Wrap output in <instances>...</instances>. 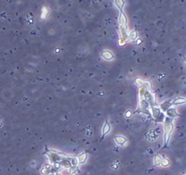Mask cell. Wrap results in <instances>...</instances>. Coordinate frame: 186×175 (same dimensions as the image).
Instances as JSON below:
<instances>
[{"instance_id":"obj_6","label":"cell","mask_w":186,"mask_h":175,"mask_svg":"<svg viewBox=\"0 0 186 175\" xmlns=\"http://www.w3.org/2000/svg\"><path fill=\"white\" fill-rule=\"evenodd\" d=\"M171 106H172V102H171V101H166V102H164V103H162L161 105H160L159 108L161 109L162 111L165 112L167 108H169V107H171Z\"/></svg>"},{"instance_id":"obj_2","label":"cell","mask_w":186,"mask_h":175,"mask_svg":"<svg viewBox=\"0 0 186 175\" xmlns=\"http://www.w3.org/2000/svg\"><path fill=\"white\" fill-rule=\"evenodd\" d=\"M151 112H152V116L153 118L155 120V122H163L164 120H165V114H164V111H162L158 107L156 106H153L151 108Z\"/></svg>"},{"instance_id":"obj_19","label":"cell","mask_w":186,"mask_h":175,"mask_svg":"<svg viewBox=\"0 0 186 175\" xmlns=\"http://www.w3.org/2000/svg\"><path fill=\"white\" fill-rule=\"evenodd\" d=\"M143 88H145V89H150L151 88V83H150V82H143Z\"/></svg>"},{"instance_id":"obj_14","label":"cell","mask_w":186,"mask_h":175,"mask_svg":"<svg viewBox=\"0 0 186 175\" xmlns=\"http://www.w3.org/2000/svg\"><path fill=\"white\" fill-rule=\"evenodd\" d=\"M138 38V34L136 31H131L129 34V39L131 40H137Z\"/></svg>"},{"instance_id":"obj_11","label":"cell","mask_w":186,"mask_h":175,"mask_svg":"<svg viewBox=\"0 0 186 175\" xmlns=\"http://www.w3.org/2000/svg\"><path fill=\"white\" fill-rule=\"evenodd\" d=\"M68 170V173L70 174V175H74L76 171H79V169H78V167L77 166H71Z\"/></svg>"},{"instance_id":"obj_9","label":"cell","mask_w":186,"mask_h":175,"mask_svg":"<svg viewBox=\"0 0 186 175\" xmlns=\"http://www.w3.org/2000/svg\"><path fill=\"white\" fill-rule=\"evenodd\" d=\"M115 141H116V143H117L118 145H124L126 144V142H127V140H126V138L125 137H123L122 135H117L115 138Z\"/></svg>"},{"instance_id":"obj_20","label":"cell","mask_w":186,"mask_h":175,"mask_svg":"<svg viewBox=\"0 0 186 175\" xmlns=\"http://www.w3.org/2000/svg\"><path fill=\"white\" fill-rule=\"evenodd\" d=\"M127 39H124V38H119V45L120 46H124L127 43Z\"/></svg>"},{"instance_id":"obj_23","label":"cell","mask_w":186,"mask_h":175,"mask_svg":"<svg viewBox=\"0 0 186 175\" xmlns=\"http://www.w3.org/2000/svg\"><path fill=\"white\" fill-rule=\"evenodd\" d=\"M48 175H56V173H52V172H51V173H49V174H48Z\"/></svg>"},{"instance_id":"obj_18","label":"cell","mask_w":186,"mask_h":175,"mask_svg":"<svg viewBox=\"0 0 186 175\" xmlns=\"http://www.w3.org/2000/svg\"><path fill=\"white\" fill-rule=\"evenodd\" d=\"M143 80H141V79H136V81H135V83H136V85L139 86V87H143Z\"/></svg>"},{"instance_id":"obj_10","label":"cell","mask_w":186,"mask_h":175,"mask_svg":"<svg viewBox=\"0 0 186 175\" xmlns=\"http://www.w3.org/2000/svg\"><path fill=\"white\" fill-rule=\"evenodd\" d=\"M110 129H111V127H110V124H109V122H105L104 123V125L103 127V136H104L105 134L108 133L109 132H110Z\"/></svg>"},{"instance_id":"obj_22","label":"cell","mask_w":186,"mask_h":175,"mask_svg":"<svg viewBox=\"0 0 186 175\" xmlns=\"http://www.w3.org/2000/svg\"><path fill=\"white\" fill-rule=\"evenodd\" d=\"M46 15H47V9H46V8H44V9H43V14H42V18H45V17H46Z\"/></svg>"},{"instance_id":"obj_8","label":"cell","mask_w":186,"mask_h":175,"mask_svg":"<svg viewBox=\"0 0 186 175\" xmlns=\"http://www.w3.org/2000/svg\"><path fill=\"white\" fill-rule=\"evenodd\" d=\"M140 108H150V103L145 99H140Z\"/></svg>"},{"instance_id":"obj_16","label":"cell","mask_w":186,"mask_h":175,"mask_svg":"<svg viewBox=\"0 0 186 175\" xmlns=\"http://www.w3.org/2000/svg\"><path fill=\"white\" fill-rule=\"evenodd\" d=\"M161 160H162V157H161V156H156V157H155V158H154V163H155V165H160V163H161Z\"/></svg>"},{"instance_id":"obj_12","label":"cell","mask_w":186,"mask_h":175,"mask_svg":"<svg viewBox=\"0 0 186 175\" xmlns=\"http://www.w3.org/2000/svg\"><path fill=\"white\" fill-rule=\"evenodd\" d=\"M183 103H186V98L178 97L176 100H174L172 102V106L173 105H180V104H183Z\"/></svg>"},{"instance_id":"obj_13","label":"cell","mask_w":186,"mask_h":175,"mask_svg":"<svg viewBox=\"0 0 186 175\" xmlns=\"http://www.w3.org/2000/svg\"><path fill=\"white\" fill-rule=\"evenodd\" d=\"M115 4L120 10H121L123 9L124 5H125V0H115Z\"/></svg>"},{"instance_id":"obj_7","label":"cell","mask_w":186,"mask_h":175,"mask_svg":"<svg viewBox=\"0 0 186 175\" xmlns=\"http://www.w3.org/2000/svg\"><path fill=\"white\" fill-rule=\"evenodd\" d=\"M77 159H78V162L80 164H83L87 161V153H81L78 157H77Z\"/></svg>"},{"instance_id":"obj_1","label":"cell","mask_w":186,"mask_h":175,"mask_svg":"<svg viewBox=\"0 0 186 175\" xmlns=\"http://www.w3.org/2000/svg\"><path fill=\"white\" fill-rule=\"evenodd\" d=\"M163 122H164V130H165L164 142H165V145H167L169 141L171 133H172V131H173V119L167 116L165 117V120H164Z\"/></svg>"},{"instance_id":"obj_3","label":"cell","mask_w":186,"mask_h":175,"mask_svg":"<svg viewBox=\"0 0 186 175\" xmlns=\"http://www.w3.org/2000/svg\"><path fill=\"white\" fill-rule=\"evenodd\" d=\"M165 112H166V114H167V117H169V118H172V119H174L175 117L179 116V114H178L177 111H176V108H173L172 106H171V107H169V108H167Z\"/></svg>"},{"instance_id":"obj_21","label":"cell","mask_w":186,"mask_h":175,"mask_svg":"<svg viewBox=\"0 0 186 175\" xmlns=\"http://www.w3.org/2000/svg\"><path fill=\"white\" fill-rule=\"evenodd\" d=\"M126 117L127 118H129V117H131L132 116V111H130V110H127V112H126Z\"/></svg>"},{"instance_id":"obj_5","label":"cell","mask_w":186,"mask_h":175,"mask_svg":"<svg viewBox=\"0 0 186 175\" xmlns=\"http://www.w3.org/2000/svg\"><path fill=\"white\" fill-rule=\"evenodd\" d=\"M118 21H119V24H120V25H127V17H126V15H125V13L122 12V11H120V15H119Z\"/></svg>"},{"instance_id":"obj_25","label":"cell","mask_w":186,"mask_h":175,"mask_svg":"<svg viewBox=\"0 0 186 175\" xmlns=\"http://www.w3.org/2000/svg\"><path fill=\"white\" fill-rule=\"evenodd\" d=\"M185 59H186V58H185Z\"/></svg>"},{"instance_id":"obj_17","label":"cell","mask_w":186,"mask_h":175,"mask_svg":"<svg viewBox=\"0 0 186 175\" xmlns=\"http://www.w3.org/2000/svg\"><path fill=\"white\" fill-rule=\"evenodd\" d=\"M160 165H162L163 167H167L169 165V160L165 158H162V160H161V163H160Z\"/></svg>"},{"instance_id":"obj_15","label":"cell","mask_w":186,"mask_h":175,"mask_svg":"<svg viewBox=\"0 0 186 175\" xmlns=\"http://www.w3.org/2000/svg\"><path fill=\"white\" fill-rule=\"evenodd\" d=\"M70 161H71V165L72 166H78V159L75 157H70Z\"/></svg>"},{"instance_id":"obj_4","label":"cell","mask_w":186,"mask_h":175,"mask_svg":"<svg viewBox=\"0 0 186 175\" xmlns=\"http://www.w3.org/2000/svg\"><path fill=\"white\" fill-rule=\"evenodd\" d=\"M101 57H103L104 59H106V60H111L115 57L114 54H113L111 51H109V50L103 51V53H101Z\"/></svg>"},{"instance_id":"obj_24","label":"cell","mask_w":186,"mask_h":175,"mask_svg":"<svg viewBox=\"0 0 186 175\" xmlns=\"http://www.w3.org/2000/svg\"><path fill=\"white\" fill-rule=\"evenodd\" d=\"M56 175H63V174L60 173V172H57V173H56Z\"/></svg>"}]
</instances>
